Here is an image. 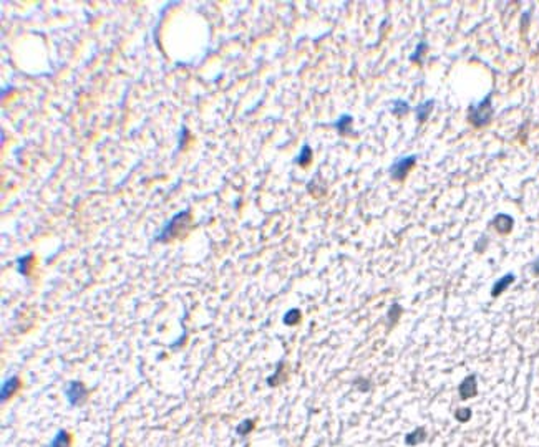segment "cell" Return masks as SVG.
<instances>
[{"label": "cell", "mask_w": 539, "mask_h": 447, "mask_svg": "<svg viewBox=\"0 0 539 447\" xmlns=\"http://www.w3.org/2000/svg\"><path fill=\"white\" fill-rule=\"evenodd\" d=\"M18 388H20V380H18L17 376L9 377V380L2 385V401H5L7 398H10V396L14 394Z\"/></svg>", "instance_id": "obj_7"}, {"label": "cell", "mask_w": 539, "mask_h": 447, "mask_svg": "<svg viewBox=\"0 0 539 447\" xmlns=\"http://www.w3.org/2000/svg\"><path fill=\"white\" fill-rule=\"evenodd\" d=\"M299 322H300V312L297 310V308H292L291 312L286 313V317H284L286 325H296Z\"/></svg>", "instance_id": "obj_14"}, {"label": "cell", "mask_w": 539, "mask_h": 447, "mask_svg": "<svg viewBox=\"0 0 539 447\" xmlns=\"http://www.w3.org/2000/svg\"><path fill=\"white\" fill-rule=\"evenodd\" d=\"M433 106H435V99H428V101L418 105L415 108V115L418 121H425L430 116V113L433 111Z\"/></svg>", "instance_id": "obj_10"}, {"label": "cell", "mask_w": 539, "mask_h": 447, "mask_svg": "<svg viewBox=\"0 0 539 447\" xmlns=\"http://www.w3.org/2000/svg\"><path fill=\"white\" fill-rule=\"evenodd\" d=\"M513 224H515V220H513L511 216H508V214H498V216L493 219L494 229H496L499 234H510L513 229Z\"/></svg>", "instance_id": "obj_5"}, {"label": "cell", "mask_w": 539, "mask_h": 447, "mask_svg": "<svg viewBox=\"0 0 539 447\" xmlns=\"http://www.w3.org/2000/svg\"><path fill=\"white\" fill-rule=\"evenodd\" d=\"M408 111H410V105L406 103V101H402V99H398V101H395V103H393V106H392V113H393L395 116H398V118L405 116Z\"/></svg>", "instance_id": "obj_11"}, {"label": "cell", "mask_w": 539, "mask_h": 447, "mask_svg": "<svg viewBox=\"0 0 539 447\" xmlns=\"http://www.w3.org/2000/svg\"><path fill=\"white\" fill-rule=\"evenodd\" d=\"M350 124H352V118H350L348 115H345V116H342L340 119H338V121H337L334 126H335L338 131L345 133V131H350Z\"/></svg>", "instance_id": "obj_15"}, {"label": "cell", "mask_w": 539, "mask_h": 447, "mask_svg": "<svg viewBox=\"0 0 539 447\" xmlns=\"http://www.w3.org/2000/svg\"><path fill=\"white\" fill-rule=\"evenodd\" d=\"M65 396H67V399H68V402H70L72 406H78L86 399L88 391H86L83 383L72 381V383H68V386L65 388Z\"/></svg>", "instance_id": "obj_3"}, {"label": "cell", "mask_w": 539, "mask_h": 447, "mask_svg": "<svg viewBox=\"0 0 539 447\" xmlns=\"http://www.w3.org/2000/svg\"><path fill=\"white\" fill-rule=\"evenodd\" d=\"M427 48H428V45H427L425 42L418 43V47L415 48V53L410 56V60H411V61H420V56L425 53V50H427Z\"/></svg>", "instance_id": "obj_17"}, {"label": "cell", "mask_w": 539, "mask_h": 447, "mask_svg": "<svg viewBox=\"0 0 539 447\" xmlns=\"http://www.w3.org/2000/svg\"><path fill=\"white\" fill-rule=\"evenodd\" d=\"M515 280H516V277H515V273H511V272L503 275L501 279H498L496 282H494L493 288H491V297H499V295L503 293L504 290H508V287H510Z\"/></svg>", "instance_id": "obj_6"}, {"label": "cell", "mask_w": 539, "mask_h": 447, "mask_svg": "<svg viewBox=\"0 0 539 447\" xmlns=\"http://www.w3.org/2000/svg\"><path fill=\"white\" fill-rule=\"evenodd\" d=\"M425 439H427V431H425L423 427H417L415 431H411L410 434H406L405 444H406V445H418V444H422Z\"/></svg>", "instance_id": "obj_8"}, {"label": "cell", "mask_w": 539, "mask_h": 447, "mask_svg": "<svg viewBox=\"0 0 539 447\" xmlns=\"http://www.w3.org/2000/svg\"><path fill=\"white\" fill-rule=\"evenodd\" d=\"M476 393H478V377H476V374H468L458 386L460 398L469 399V398H473V396H476Z\"/></svg>", "instance_id": "obj_4"}, {"label": "cell", "mask_w": 539, "mask_h": 447, "mask_svg": "<svg viewBox=\"0 0 539 447\" xmlns=\"http://www.w3.org/2000/svg\"><path fill=\"white\" fill-rule=\"evenodd\" d=\"M310 157H312V149H310V146H307V144H305V146L302 148V151H300L299 157H297V164L307 166L310 162Z\"/></svg>", "instance_id": "obj_13"}, {"label": "cell", "mask_w": 539, "mask_h": 447, "mask_svg": "<svg viewBox=\"0 0 539 447\" xmlns=\"http://www.w3.org/2000/svg\"><path fill=\"white\" fill-rule=\"evenodd\" d=\"M531 272L534 273L536 277L539 275V257H537V259H536L534 262H532V265H531Z\"/></svg>", "instance_id": "obj_19"}, {"label": "cell", "mask_w": 539, "mask_h": 447, "mask_svg": "<svg viewBox=\"0 0 539 447\" xmlns=\"http://www.w3.org/2000/svg\"><path fill=\"white\" fill-rule=\"evenodd\" d=\"M491 116H493L491 94H488L483 101H480L478 105L469 106V110H468L469 121H471V124L476 126V128H483V126H486L491 121Z\"/></svg>", "instance_id": "obj_1"}, {"label": "cell", "mask_w": 539, "mask_h": 447, "mask_svg": "<svg viewBox=\"0 0 539 447\" xmlns=\"http://www.w3.org/2000/svg\"><path fill=\"white\" fill-rule=\"evenodd\" d=\"M455 418L458 419L460 423H466V421L471 419V409H468V407L458 409V411L455 412Z\"/></svg>", "instance_id": "obj_16"}, {"label": "cell", "mask_w": 539, "mask_h": 447, "mask_svg": "<svg viewBox=\"0 0 539 447\" xmlns=\"http://www.w3.org/2000/svg\"><path fill=\"white\" fill-rule=\"evenodd\" d=\"M415 162H417V156H405V157H400V159L390 167L392 179H395V181H403L406 176H408V173L411 171V167L415 166Z\"/></svg>", "instance_id": "obj_2"}, {"label": "cell", "mask_w": 539, "mask_h": 447, "mask_svg": "<svg viewBox=\"0 0 539 447\" xmlns=\"http://www.w3.org/2000/svg\"><path fill=\"white\" fill-rule=\"evenodd\" d=\"M70 444H72L70 434L61 429V431H58V432H56L55 436H53L52 442L48 444V447H70Z\"/></svg>", "instance_id": "obj_9"}, {"label": "cell", "mask_w": 539, "mask_h": 447, "mask_svg": "<svg viewBox=\"0 0 539 447\" xmlns=\"http://www.w3.org/2000/svg\"><path fill=\"white\" fill-rule=\"evenodd\" d=\"M400 313H402V306H400L398 303H393L390 306V310H388L387 317H388V326H393L395 323L398 322V317Z\"/></svg>", "instance_id": "obj_12"}, {"label": "cell", "mask_w": 539, "mask_h": 447, "mask_svg": "<svg viewBox=\"0 0 539 447\" xmlns=\"http://www.w3.org/2000/svg\"><path fill=\"white\" fill-rule=\"evenodd\" d=\"M254 427L252 421H242V423L237 426V434H241V436H244V434H247L250 429Z\"/></svg>", "instance_id": "obj_18"}]
</instances>
